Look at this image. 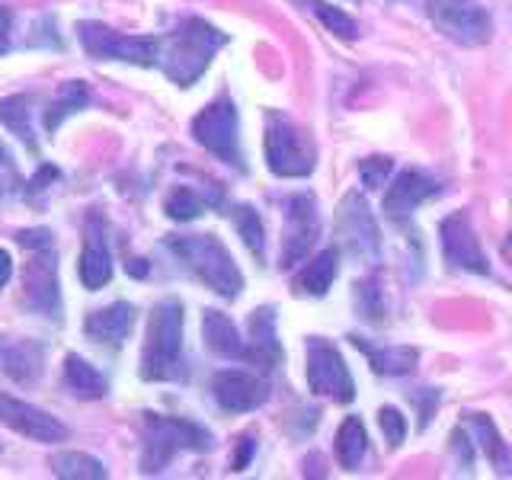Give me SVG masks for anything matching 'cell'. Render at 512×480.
<instances>
[{
  "label": "cell",
  "instance_id": "1",
  "mask_svg": "<svg viewBox=\"0 0 512 480\" xmlns=\"http://www.w3.org/2000/svg\"><path fill=\"white\" fill-rule=\"evenodd\" d=\"M224 45H228V36L221 29L199 20V16H186L167 39H160L157 64L176 87H192Z\"/></svg>",
  "mask_w": 512,
  "mask_h": 480
},
{
  "label": "cell",
  "instance_id": "2",
  "mask_svg": "<svg viewBox=\"0 0 512 480\" xmlns=\"http://www.w3.org/2000/svg\"><path fill=\"white\" fill-rule=\"evenodd\" d=\"M141 378L144 381H180L186 378L183 359V304L160 301L148 320V340L141 352Z\"/></svg>",
  "mask_w": 512,
  "mask_h": 480
},
{
  "label": "cell",
  "instance_id": "3",
  "mask_svg": "<svg viewBox=\"0 0 512 480\" xmlns=\"http://www.w3.org/2000/svg\"><path fill=\"white\" fill-rule=\"evenodd\" d=\"M167 250L221 298H237L240 288H244V276L231 260L228 247L215 234H173L167 237Z\"/></svg>",
  "mask_w": 512,
  "mask_h": 480
},
{
  "label": "cell",
  "instance_id": "4",
  "mask_svg": "<svg viewBox=\"0 0 512 480\" xmlns=\"http://www.w3.org/2000/svg\"><path fill=\"white\" fill-rule=\"evenodd\" d=\"M212 445L208 429L180 416L144 413L141 423V471L160 474L180 452H205Z\"/></svg>",
  "mask_w": 512,
  "mask_h": 480
},
{
  "label": "cell",
  "instance_id": "5",
  "mask_svg": "<svg viewBox=\"0 0 512 480\" xmlns=\"http://www.w3.org/2000/svg\"><path fill=\"white\" fill-rule=\"evenodd\" d=\"M20 247L26 250L23 269V304L42 317H61V292H58V263H55V240L48 231L32 228L20 231Z\"/></svg>",
  "mask_w": 512,
  "mask_h": 480
},
{
  "label": "cell",
  "instance_id": "6",
  "mask_svg": "<svg viewBox=\"0 0 512 480\" xmlns=\"http://www.w3.org/2000/svg\"><path fill=\"white\" fill-rule=\"evenodd\" d=\"M77 36L84 52L96 61H128L138 68H154L160 58V39L154 36H122V32L93 20L80 23Z\"/></svg>",
  "mask_w": 512,
  "mask_h": 480
},
{
  "label": "cell",
  "instance_id": "7",
  "mask_svg": "<svg viewBox=\"0 0 512 480\" xmlns=\"http://www.w3.org/2000/svg\"><path fill=\"white\" fill-rule=\"evenodd\" d=\"M266 164L276 176H308L317 164V148L301 128L272 112L266 128Z\"/></svg>",
  "mask_w": 512,
  "mask_h": 480
},
{
  "label": "cell",
  "instance_id": "8",
  "mask_svg": "<svg viewBox=\"0 0 512 480\" xmlns=\"http://www.w3.org/2000/svg\"><path fill=\"white\" fill-rule=\"evenodd\" d=\"M426 13L432 26L458 45H484L493 36L490 13L477 0H426Z\"/></svg>",
  "mask_w": 512,
  "mask_h": 480
},
{
  "label": "cell",
  "instance_id": "9",
  "mask_svg": "<svg viewBox=\"0 0 512 480\" xmlns=\"http://www.w3.org/2000/svg\"><path fill=\"white\" fill-rule=\"evenodd\" d=\"M192 135H196L202 148L212 151L218 160L244 170V154H240V141H237V109L228 96H221L218 103L202 109L199 116L192 119Z\"/></svg>",
  "mask_w": 512,
  "mask_h": 480
},
{
  "label": "cell",
  "instance_id": "10",
  "mask_svg": "<svg viewBox=\"0 0 512 480\" xmlns=\"http://www.w3.org/2000/svg\"><path fill=\"white\" fill-rule=\"evenodd\" d=\"M336 234H340L343 250L349 256H356V260H365V263L378 260L381 234L372 218V208L365 205L359 192H349V196L336 205Z\"/></svg>",
  "mask_w": 512,
  "mask_h": 480
},
{
  "label": "cell",
  "instance_id": "11",
  "mask_svg": "<svg viewBox=\"0 0 512 480\" xmlns=\"http://www.w3.org/2000/svg\"><path fill=\"white\" fill-rule=\"evenodd\" d=\"M308 384L314 394H324L336 404H349L356 397V384H352L343 356L327 340L308 343Z\"/></svg>",
  "mask_w": 512,
  "mask_h": 480
},
{
  "label": "cell",
  "instance_id": "12",
  "mask_svg": "<svg viewBox=\"0 0 512 480\" xmlns=\"http://www.w3.org/2000/svg\"><path fill=\"white\" fill-rule=\"evenodd\" d=\"M442 253L445 260L452 263L455 269H468L477 272V276H490V266H487V256L480 250V240L471 228V218L464 212H455L442 221Z\"/></svg>",
  "mask_w": 512,
  "mask_h": 480
},
{
  "label": "cell",
  "instance_id": "13",
  "mask_svg": "<svg viewBox=\"0 0 512 480\" xmlns=\"http://www.w3.org/2000/svg\"><path fill=\"white\" fill-rule=\"evenodd\" d=\"M0 423L10 426L13 432H20V436H26V439H36V442H64L68 439V426L58 423L52 413L26 404V400H16L10 394H0Z\"/></svg>",
  "mask_w": 512,
  "mask_h": 480
},
{
  "label": "cell",
  "instance_id": "14",
  "mask_svg": "<svg viewBox=\"0 0 512 480\" xmlns=\"http://www.w3.org/2000/svg\"><path fill=\"white\" fill-rule=\"evenodd\" d=\"M212 397L218 400L221 410L228 413H247L256 410L269 397V388L263 378H256L253 372L244 368H224L212 378Z\"/></svg>",
  "mask_w": 512,
  "mask_h": 480
},
{
  "label": "cell",
  "instance_id": "15",
  "mask_svg": "<svg viewBox=\"0 0 512 480\" xmlns=\"http://www.w3.org/2000/svg\"><path fill=\"white\" fill-rule=\"evenodd\" d=\"M320 231L317 218V202L311 196H292L288 199V218H285V250H282V266H295L298 260L308 256Z\"/></svg>",
  "mask_w": 512,
  "mask_h": 480
},
{
  "label": "cell",
  "instance_id": "16",
  "mask_svg": "<svg viewBox=\"0 0 512 480\" xmlns=\"http://www.w3.org/2000/svg\"><path fill=\"white\" fill-rule=\"evenodd\" d=\"M112 279V253L106 240V218L90 212L84 221V253H80V282L87 292H96Z\"/></svg>",
  "mask_w": 512,
  "mask_h": 480
},
{
  "label": "cell",
  "instance_id": "17",
  "mask_svg": "<svg viewBox=\"0 0 512 480\" xmlns=\"http://www.w3.org/2000/svg\"><path fill=\"white\" fill-rule=\"evenodd\" d=\"M442 186L432 180L429 173L423 170H404L397 176V180L391 183V192H388V199H384V212H388L391 221H407L413 212H416V205H423L426 199L436 196Z\"/></svg>",
  "mask_w": 512,
  "mask_h": 480
},
{
  "label": "cell",
  "instance_id": "18",
  "mask_svg": "<svg viewBox=\"0 0 512 480\" xmlns=\"http://www.w3.org/2000/svg\"><path fill=\"white\" fill-rule=\"evenodd\" d=\"M45 368V346L39 340H20V336H4L0 340V372L16 384L39 381Z\"/></svg>",
  "mask_w": 512,
  "mask_h": 480
},
{
  "label": "cell",
  "instance_id": "19",
  "mask_svg": "<svg viewBox=\"0 0 512 480\" xmlns=\"http://www.w3.org/2000/svg\"><path fill=\"white\" fill-rule=\"evenodd\" d=\"M132 324H135V308L125 301H116V304H109V308L93 311L84 324V333L93 343L119 349L128 340V333H132Z\"/></svg>",
  "mask_w": 512,
  "mask_h": 480
},
{
  "label": "cell",
  "instance_id": "20",
  "mask_svg": "<svg viewBox=\"0 0 512 480\" xmlns=\"http://www.w3.org/2000/svg\"><path fill=\"white\" fill-rule=\"evenodd\" d=\"M247 362L256 368H276L282 362V346L276 340V311L256 308L250 314V340H247Z\"/></svg>",
  "mask_w": 512,
  "mask_h": 480
},
{
  "label": "cell",
  "instance_id": "21",
  "mask_svg": "<svg viewBox=\"0 0 512 480\" xmlns=\"http://www.w3.org/2000/svg\"><path fill=\"white\" fill-rule=\"evenodd\" d=\"M464 429L471 432V442L480 445V452L487 455V461L496 471L512 474V448L503 442L500 429L493 426V420L487 413H464Z\"/></svg>",
  "mask_w": 512,
  "mask_h": 480
},
{
  "label": "cell",
  "instance_id": "22",
  "mask_svg": "<svg viewBox=\"0 0 512 480\" xmlns=\"http://www.w3.org/2000/svg\"><path fill=\"white\" fill-rule=\"evenodd\" d=\"M202 336H205V346L215 352L221 359H240L247 362V340H240L237 327L231 324L228 314L221 311H205L202 317Z\"/></svg>",
  "mask_w": 512,
  "mask_h": 480
},
{
  "label": "cell",
  "instance_id": "23",
  "mask_svg": "<svg viewBox=\"0 0 512 480\" xmlns=\"http://www.w3.org/2000/svg\"><path fill=\"white\" fill-rule=\"evenodd\" d=\"M349 340H352V346L365 352L378 375H407V372H413L416 359H420V352L413 346H378L372 340H362L356 333H352Z\"/></svg>",
  "mask_w": 512,
  "mask_h": 480
},
{
  "label": "cell",
  "instance_id": "24",
  "mask_svg": "<svg viewBox=\"0 0 512 480\" xmlns=\"http://www.w3.org/2000/svg\"><path fill=\"white\" fill-rule=\"evenodd\" d=\"M64 388H68L74 397L100 400L109 391V381L96 372L90 362H84L80 356H68V359H64Z\"/></svg>",
  "mask_w": 512,
  "mask_h": 480
},
{
  "label": "cell",
  "instance_id": "25",
  "mask_svg": "<svg viewBox=\"0 0 512 480\" xmlns=\"http://www.w3.org/2000/svg\"><path fill=\"white\" fill-rule=\"evenodd\" d=\"M90 103V87L84 80H68V84H61L52 96V103H48V112H45V128L48 132H58V125L74 116V112L87 109Z\"/></svg>",
  "mask_w": 512,
  "mask_h": 480
},
{
  "label": "cell",
  "instance_id": "26",
  "mask_svg": "<svg viewBox=\"0 0 512 480\" xmlns=\"http://www.w3.org/2000/svg\"><path fill=\"white\" fill-rule=\"evenodd\" d=\"M368 452V432L359 416H346L340 432H336V458L346 471H359V464Z\"/></svg>",
  "mask_w": 512,
  "mask_h": 480
},
{
  "label": "cell",
  "instance_id": "27",
  "mask_svg": "<svg viewBox=\"0 0 512 480\" xmlns=\"http://www.w3.org/2000/svg\"><path fill=\"white\" fill-rule=\"evenodd\" d=\"M336 260H340V253H336L333 247L324 250L320 256H314V260L298 272V279H295L298 292L314 295V298L327 295V288H330L333 279H336Z\"/></svg>",
  "mask_w": 512,
  "mask_h": 480
},
{
  "label": "cell",
  "instance_id": "28",
  "mask_svg": "<svg viewBox=\"0 0 512 480\" xmlns=\"http://www.w3.org/2000/svg\"><path fill=\"white\" fill-rule=\"evenodd\" d=\"M29 106H32V96H23V93L7 96V100H0V122H4L29 151H36V132H32Z\"/></svg>",
  "mask_w": 512,
  "mask_h": 480
},
{
  "label": "cell",
  "instance_id": "29",
  "mask_svg": "<svg viewBox=\"0 0 512 480\" xmlns=\"http://www.w3.org/2000/svg\"><path fill=\"white\" fill-rule=\"evenodd\" d=\"M221 202V192H208V196H199L192 186H176L167 202H164V212L173 221H192L196 215H202L205 205H218Z\"/></svg>",
  "mask_w": 512,
  "mask_h": 480
},
{
  "label": "cell",
  "instance_id": "30",
  "mask_svg": "<svg viewBox=\"0 0 512 480\" xmlns=\"http://www.w3.org/2000/svg\"><path fill=\"white\" fill-rule=\"evenodd\" d=\"M52 471L64 480H103L109 471L103 468L100 461L84 455V452H61L52 458Z\"/></svg>",
  "mask_w": 512,
  "mask_h": 480
},
{
  "label": "cell",
  "instance_id": "31",
  "mask_svg": "<svg viewBox=\"0 0 512 480\" xmlns=\"http://www.w3.org/2000/svg\"><path fill=\"white\" fill-rule=\"evenodd\" d=\"M298 4H304L311 13H317L320 16V23H324L333 36H340V39H346V42H352V39H359V26H356V20L352 16H346L340 7H330V4H324V0H298Z\"/></svg>",
  "mask_w": 512,
  "mask_h": 480
},
{
  "label": "cell",
  "instance_id": "32",
  "mask_svg": "<svg viewBox=\"0 0 512 480\" xmlns=\"http://www.w3.org/2000/svg\"><path fill=\"white\" fill-rule=\"evenodd\" d=\"M231 215H234L237 234L244 237L247 250L256 256V260H263V253H266V231H263V221H260V215H256L250 205H237Z\"/></svg>",
  "mask_w": 512,
  "mask_h": 480
},
{
  "label": "cell",
  "instance_id": "33",
  "mask_svg": "<svg viewBox=\"0 0 512 480\" xmlns=\"http://www.w3.org/2000/svg\"><path fill=\"white\" fill-rule=\"evenodd\" d=\"M356 308H359L362 317L372 320V324H381L384 304H381V292H378V282L375 279L356 285Z\"/></svg>",
  "mask_w": 512,
  "mask_h": 480
},
{
  "label": "cell",
  "instance_id": "34",
  "mask_svg": "<svg viewBox=\"0 0 512 480\" xmlns=\"http://www.w3.org/2000/svg\"><path fill=\"white\" fill-rule=\"evenodd\" d=\"M394 170V160L391 157H365L359 164V173H362V183L368 189H381L388 183V176Z\"/></svg>",
  "mask_w": 512,
  "mask_h": 480
},
{
  "label": "cell",
  "instance_id": "35",
  "mask_svg": "<svg viewBox=\"0 0 512 480\" xmlns=\"http://www.w3.org/2000/svg\"><path fill=\"white\" fill-rule=\"evenodd\" d=\"M378 423H381V432H384V439H388L391 448H397L400 442H404V436H407V423H404V416H400V410H394V407H381Z\"/></svg>",
  "mask_w": 512,
  "mask_h": 480
},
{
  "label": "cell",
  "instance_id": "36",
  "mask_svg": "<svg viewBox=\"0 0 512 480\" xmlns=\"http://www.w3.org/2000/svg\"><path fill=\"white\" fill-rule=\"evenodd\" d=\"M10 32H13V13L0 7V58L10 52Z\"/></svg>",
  "mask_w": 512,
  "mask_h": 480
},
{
  "label": "cell",
  "instance_id": "37",
  "mask_svg": "<svg viewBox=\"0 0 512 480\" xmlns=\"http://www.w3.org/2000/svg\"><path fill=\"white\" fill-rule=\"evenodd\" d=\"M13 276V260H10V253L0 247V288H4Z\"/></svg>",
  "mask_w": 512,
  "mask_h": 480
},
{
  "label": "cell",
  "instance_id": "38",
  "mask_svg": "<svg viewBox=\"0 0 512 480\" xmlns=\"http://www.w3.org/2000/svg\"><path fill=\"white\" fill-rule=\"evenodd\" d=\"M250 455H253V442L244 439V448H240V455H234V471H244V468H247V461H250Z\"/></svg>",
  "mask_w": 512,
  "mask_h": 480
},
{
  "label": "cell",
  "instance_id": "39",
  "mask_svg": "<svg viewBox=\"0 0 512 480\" xmlns=\"http://www.w3.org/2000/svg\"><path fill=\"white\" fill-rule=\"evenodd\" d=\"M128 272H132V276H144V272H148V266H144V260H132Z\"/></svg>",
  "mask_w": 512,
  "mask_h": 480
},
{
  "label": "cell",
  "instance_id": "40",
  "mask_svg": "<svg viewBox=\"0 0 512 480\" xmlns=\"http://www.w3.org/2000/svg\"><path fill=\"white\" fill-rule=\"evenodd\" d=\"M506 250L512 253V234H509V240H506Z\"/></svg>",
  "mask_w": 512,
  "mask_h": 480
}]
</instances>
